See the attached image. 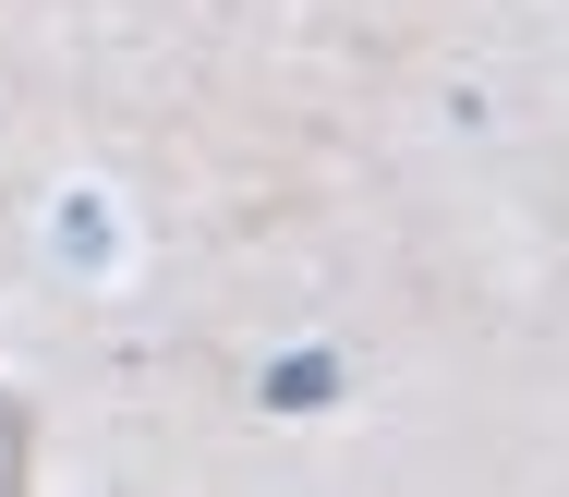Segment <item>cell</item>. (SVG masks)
Returning <instances> with one entry per match:
<instances>
[{
	"label": "cell",
	"instance_id": "cell-2",
	"mask_svg": "<svg viewBox=\"0 0 569 497\" xmlns=\"http://www.w3.org/2000/svg\"><path fill=\"white\" fill-rule=\"evenodd\" d=\"M61 255H86V267H98V255H110V219H98V207H61Z\"/></svg>",
	"mask_w": 569,
	"mask_h": 497
},
{
	"label": "cell",
	"instance_id": "cell-3",
	"mask_svg": "<svg viewBox=\"0 0 569 497\" xmlns=\"http://www.w3.org/2000/svg\"><path fill=\"white\" fill-rule=\"evenodd\" d=\"M12 474H24V437H12V412H0V486H12Z\"/></svg>",
	"mask_w": 569,
	"mask_h": 497
},
{
	"label": "cell",
	"instance_id": "cell-1",
	"mask_svg": "<svg viewBox=\"0 0 569 497\" xmlns=\"http://www.w3.org/2000/svg\"><path fill=\"white\" fill-rule=\"evenodd\" d=\"M328 388H340V365H316V352H303V365H279V376H267V400H279V412H316Z\"/></svg>",
	"mask_w": 569,
	"mask_h": 497
}]
</instances>
